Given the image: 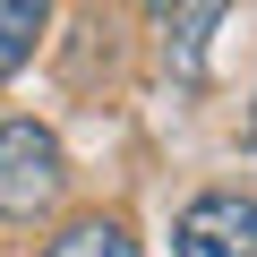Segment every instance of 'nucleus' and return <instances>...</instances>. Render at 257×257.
Wrapping results in <instances>:
<instances>
[{
    "label": "nucleus",
    "mask_w": 257,
    "mask_h": 257,
    "mask_svg": "<svg viewBox=\"0 0 257 257\" xmlns=\"http://www.w3.org/2000/svg\"><path fill=\"white\" fill-rule=\"evenodd\" d=\"M43 26H52V0H0V86L35 60Z\"/></svg>",
    "instance_id": "4"
},
{
    "label": "nucleus",
    "mask_w": 257,
    "mask_h": 257,
    "mask_svg": "<svg viewBox=\"0 0 257 257\" xmlns=\"http://www.w3.org/2000/svg\"><path fill=\"white\" fill-rule=\"evenodd\" d=\"M240 146H248V155H257V103H248V120H240Z\"/></svg>",
    "instance_id": "6"
},
{
    "label": "nucleus",
    "mask_w": 257,
    "mask_h": 257,
    "mask_svg": "<svg viewBox=\"0 0 257 257\" xmlns=\"http://www.w3.org/2000/svg\"><path fill=\"white\" fill-rule=\"evenodd\" d=\"M172 257H257V197L248 189H197L172 223Z\"/></svg>",
    "instance_id": "2"
},
{
    "label": "nucleus",
    "mask_w": 257,
    "mask_h": 257,
    "mask_svg": "<svg viewBox=\"0 0 257 257\" xmlns=\"http://www.w3.org/2000/svg\"><path fill=\"white\" fill-rule=\"evenodd\" d=\"M231 9H223V0H197V9L189 18H172V35H163V69H172V86H206V43H214V26H223Z\"/></svg>",
    "instance_id": "3"
},
{
    "label": "nucleus",
    "mask_w": 257,
    "mask_h": 257,
    "mask_svg": "<svg viewBox=\"0 0 257 257\" xmlns=\"http://www.w3.org/2000/svg\"><path fill=\"white\" fill-rule=\"evenodd\" d=\"M146 9H155V18H172V9H180V0H146Z\"/></svg>",
    "instance_id": "7"
},
{
    "label": "nucleus",
    "mask_w": 257,
    "mask_h": 257,
    "mask_svg": "<svg viewBox=\"0 0 257 257\" xmlns=\"http://www.w3.org/2000/svg\"><path fill=\"white\" fill-rule=\"evenodd\" d=\"M43 257H138V240H128V223H111V214H86L60 240H43Z\"/></svg>",
    "instance_id": "5"
},
{
    "label": "nucleus",
    "mask_w": 257,
    "mask_h": 257,
    "mask_svg": "<svg viewBox=\"0 0 257 257\" xmlns=\"http://www.w3.org/2000/svg\"><path fill=\"white\" fill-rule=\"evenodd\" d=\"M69 197V155L43 120H0V223H43Z\"/></svg>",
    "instance_id": "1"
}]
</instances>
